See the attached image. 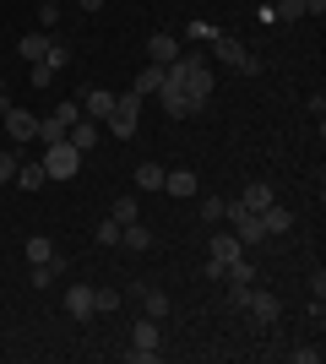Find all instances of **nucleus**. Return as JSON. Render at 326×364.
<instances>
[{
    "mask_svg": "<svg viewBox=\"0 0 326 364\" xmlns=\"http://www.w3.org/2000/svg\"><path fill=\"white\" fill-rule=\"evenodd\" d=\"M55 16H60V6H55V0H38V28H55Z\"/></svg>",
    "mask_w": 326,
    "mask_h": 364,
    "instance_id": "7c9ffc66",
    "label": "nucleus"
},
{
    "mask_svg": "<svg viewBox=\"0 0 326 364\" xmlns=\"http://www.w3.org/2000/svg\"><path fill=\"white\" fill-rule=\"evenodd\" d=\"M326 11V0H305V16H321Z\"/></svg>",
    "mask_w": 326,
    "mask_h": 364,
    "instance_id": "e433bc0d",
    "label": "nucleus"
},
{
    "mask_svg": "<svg viewBox=\"0 0 326 364\" xmlns=\"http://www.w3.org/2000/svg\"><path fill=\"white\" fill-rule=\"evenodd\" d=\"M77 6H82V11H98V6H104V0H77Z\"/></svg>",
    "mask_w": 326,
    "mask_h": 364,
    "instance_id": "4c0bfd02",
    "label": "nucleus"
},
{
    "mask_svg": "<svg viewBox=\"0 0 326 364\" xmlns=\"http://www.w3.org/2000/svg\"><path fill=\"white\" fill-rule=\"evenodd\" d=\"M163 321H153V316H141L136 321V332H131V348H125V359L131 364H153L158 353H163V332H158Z\"/></svg>",
    "mask_w": 326,
    "mask_h": 364,
    "instance_id": "f257e3e1",
    "label": "nucleus"
},
{
    "mask_svg": "<svg viewBox=\"0 0 326 364\" xmlns=\"http://www.w3.org/2000/svg\"><path fill=\"white\" fill-rule=\"evenodd\" d=\"M158 104H163V114H169V120H190V114H202V109L190 104L180 87H163V92H158Z\"/></svg>",
    "mask_w": 326,
    "mask_h": 364,
    "instance_id": "9d476101",
    "label": "nucleus"
},
{
    "mask_svg": "<svg viewBox=\"0 0 326 364\" xmlns=\"http://www.w3.org/2000/svg\"><path fill=\"white\" fill-rule=\"evenodd\" d=\"M49 174H44V164H16V191H38Z\"/></svg>",
    "mask_w": 326,
    "mask_h": 364,
    "instance_id": "aec40b11",
    "label": "nucleus"
},
{
    "mask_svg": "<svg viewBox=\"0 0 326 364\" xmlns=\"http://www.w3.org/2000/svg\"><path fill=\"white\" fill-rule=\"evenodd\" d=\"M196 191H202V180H196L190 168H163V196L185 201V196H196Z\"/></svg>",
    "mask_w": 326,
    "mask_h": 364,
    "instance_id": "39448f33",
    "label": "nucleus"
},
{
    "mask_svg": "<svg viewBox=\"0 0 326 364\" xmlns=\"http://www.w3.org/2000/svg\"><path fill=\"white\" fill-rule=\"evenodd\" d=\"M55 6H60V0H55Z\"/></svg>",
    "mask_w": 326,
    "mask_h": 364,
    "instance_id": "58836bf2",
    "label": "nucleus"
},
{
    "mask_svg": "<svg viewBox=\"0 0 326 364\" xmlns=\"http://www.w3.org/2000/svg\"><path fill=\"white\" fill-rule=\"evenodd\" d=\"M169 310H174V299L163 289H141V316H153V321H169Z\"/></svg>",
    "mask_w": 326,
    "mask_h": 364,
    "instance_id": "ddd939ff",
    "label": "nucleus"
},
{
    "mask_svg": "<svg viewBox=\"0 0 326 364\" xmlns=\"http://www.w3.org/2000/svg\"><path fill=\"white\" fill-rule=\"evenodd\" d=\"M131 92H136V98H147V92H163V65L147 60V65L136 71V87H131Z\"/></svg>",
    "mask_w": 326,
    "mask_h": 364,
    "instance_id": "dca6fc26",
    "label": "nucleus"
},
{
    "mask_svg": "<svg viewBox=\"0 0 326 364\" xmlns=\"http://www.w3.org/2000/svg\"><path fill=\"white\" fill-rule=\"evenodd\" d=\"M16 180V158L11 152H0V185H11Z\"/></svg>",
    "mask_w": 326,
    "mask_h": 364,
    "instance_id": "f704fd0d",
    "label": "nucleus"
},
{
    "mask_svg": "<svg viewBox=\"0 0 326 364\" xmlns=\"http://www.w3.org/2000/svg\"><path fill=\"white\" fill-rule=\"evenodd\" d=\"M55 272H60V261H44V267H33V289H49V283H55Z\"/></svg>",
    "mask_w": 326,
    "mask_h": 364,
    "instance_id": "bb28decb",
    "label": "nucleus"
},
{
    "mask_svg": "<svg viewBox=\"0 0 326 364\" xmlns=\"http://www.w3.org/2000/svg\"><path fill=\"white\" fill-rule=\"evenodd\" d=\"M44 49H49V33L44 28L28 33V38H16V55H22V60H44Z\"/></svg>",
    "mask_w": 326,
    "mask_h": 364,
    "instance_id": "a211bd4d",
    "label": "nucleus"
},
{
    "mask_svg": "<svg viewBox=\"0 0 326 364\" xmlns=\"http://www.w3.org/2000/svg\"><path fill=\"white\" fill-rule=\"evenodd\" d=\"M261 228H266V240H272V234H288V228H294V213L272 201V207H266V213H261Z\"/></svg>",
    "mask_w": 326,
    "mask_h": 364,
    "instance_id": "2eb2a0df",
    "label": "nucleus"
},
{
    "mask_svg": "<svg viewBox=\"0 0 326 364\" xmlns=\"http://www.w3.org/2000/svg\"><path fill=\"white\" fill-rule=\"evenodd\" d=\"M239 207H250V213H266V207H272V185H266V180L245 185V196H239Z\"/></svg>",
    "mask_w": 326,
    "mask_h": 364,
    "instance_id": "f3484780",
    "label": "nucleus"
},
{
    "mask_svg": "<svg viewBox=\"0 0 326 364\" xmlns=\"http://www.w3.org/2000/svg\"><path fill=\"white\" fill-rule=\"evenodd\" d=\"M207 44H212V60H223V65H234V71H239V60H245V44H239V38H229V33H212Z\"/></svg>",
    "mask_w": 326,
    "mask_h": 364,
    "instance_id": "1a4fd4ad",
    "label": "nucleus"
},
{
    "mask_svg": "<svg viewBox=\"0 0 326 364\" xmlns=\"http://www.w3.org/2000/svg\"><path fill=\"white\" fill-rule=\"evenodd\" d=\"M109 136H120V141H131L141 131V98L136 92H125V98H114V109H109Z\"/></svg>",
    "mask_w": 326,
    "mask_h": 364,
    "instance_id": "f03ea898",
    "label": "nucleus"
},
{
    "mask_svg": "<svg viewBox=\"0 0 326 364\" xmlns=\"http://www.w3.org/2000/svg\"><path fill=\"white\" fill-rule=\"evenodd\" d=\"M223 277H229V283H256V261H245V256H234L229 267H223Z\"/></svg>",
    "mask_w": 326,
    "mask_h": 364,
    "instance_id": "5701e85b",
    "label": "nucleus"
},
{
    "mask_svg": "<svg viewBox=\"0 0 326 364\" xmlns=\"http://www.w3.org/2000/svg\"><path fill=\"white\" fill-rule=\"evenodd\" d=\"M65 316H71V321H87V316H98L93 289H87V283H71V289H65Z\"/></svg>",
    "mask_w": 326,
    "mask_h": 364,
    "instance_id": "0eeeda50",
    "label": "nucleus"
},
{
    "mask_svg": "<svg viewBox=\"0 0 326 364\" xmlns=\"http://www.w3.org/2000/svg\"><path fill=\"white\" fill-rule=\"evenodd\" d=\"M44 65H55V71H65V65H71V49L49 38V49H44Z\"/></svg>",
    "mask_w": 326,
    "mask_h": 364,
    "instance_id": "a878e982",
    "label": "nucleus"
},
{
    "mask_svg": "<svg viewBox=\"0 0 326 364\" xmlns=\"http://www.w3.org/2000/svg\"><path fill=\"white\" fill-rule=\"evenodd\" d=\"M202 218L207 223H223V196H202Z\"/></svg>",
    "mask_w": 326,
    "mask_h": 364,
    "instance_id": "c756f323",
    "label": "nucleus"
},
{
    "mask_svg": "<svg viewBox=\"0 0 326 364\" xmlns=\"http://www.w3.org/2000/svg\"><path fill=\"white\" fill-rule=\"evenodd\" d=\"M93 234H98V245H104V250H109V245H120V223H114V218H98Z\"/></svg>",
    "mask_w": 326,
    "mask_h": 364,
    "instance_id": "393cba45",
    "label": "nucleus"
},
{
    "mask_svg": "<svg viewBox=\"0 0 326 364\" xmlns=\"http://www.w3.org/2000/svg\"><path fill=\"white\" fill-rule=\"evenodd\" d=\"M0 114H6V131H11V141H33V136H38V114L16 109L11 98H0Z\"/></svg>",
    "mask_w": 326,
    "mask_h": 364,
    "instance_id": "20e7f679",
    "label": "nucleus"
},
{
    "mask_svg": "<svg viewBox=\"0 0 326 364\" xmlns=\"http://www.w3.org/2000/svg\"><path fill=\"white\" fill-rule=\"evenodd\" d=\"M65 141H71L77 152H93V147H98V120H87V114H82V120L65 131Z\"/></svg>",
    "mask_w": 326,
    "mask_h": 364,
    "instance_id": "f8f14e48",
    "label": "nucleus"
},
{
    "mask_svg": "<svg viewBox=\"0 0 326 364\" xmlns=\"http://www.w3.org/2000/svg\"><path fill=\"white\" fill-rule=\"evenodd\" d=\"M288 359H294V364H321V348H294Z\"/></svg>",
    "mask_w": 326,
    "mask_h": 364,
    "instance_id": "c9c22d12",
    "label": "nucleus"
},
{
    "mask_svg": "<svg viewBox=\"0 0 326 364\" xmlns=\"http://www.w3.org/2000/svg\"><path fill=\"white\" fill-rule=\"evenodd\" d=\"M28 261H33V267L55 261V240H49V234H33V240H28Z\"/></svg>",
    "mask_w": 326,
    "mask_h": 364,
    "instance_id": "4be33fe9",
    "label": "nucleus"
},
{
    "mask_svg": "<svg viewBox=\"0 0 326 364\" xmlns=\"http://www.w3.org/2000/svg\"><path fill=\"white\" fill-rule=\"evenodd\" d=\"M239 76H261V55H256V49H245V60H239Z\"/></svg>",
    "mask_w": 326,
    "mask_h": 364,
    "instance_id": "473e14b6",
    "label": "nucleus"
},
{
    "mask_svg": "<svg viewBox=\"0 0 326 364\" xmlns=\"http://www.w3.org/2000/svg\"><path fill=\"white\" fill-rule=\"evenodd\" d=\"M245 310H250V321H256V326H272V321H278V299H272V294H261V289H250Z\"/></svg>",
    "mask_w": 326,
    "mask_h": 364,
    "instance_id": "9b49d317",
    "label": "nucleus"
},
{
    "mask_svg": "<svg viewBox=\"0 0 326 364\" xmlns=\"http://www.w3.org/2000/svg\"><path fill=\"white\" fill-rule=\"evenodd\" d=\"M212 22H190V28H185V38H196V44H207V38H212Z\"/></svg>",
    "mask_w": 326,
    "mask_h": 364,
    "instance_id": "2f4dec72",
    "label": "nucleus"
},
{
    "mask_svg": "<svg viewBox=\"0 0 326 364\" xmlns=\"http://www.w3.org/2000/svg\"><path fill=\"white\" fill-rule=\"evenodd\" d=\"M136 185L141 191H163V164H136Z\"/></svg>",
    "mask_w": 326,
    "mask_h": 364,
    "instance_id": "b1692460",
    "label": "nucleus"
},
{
    "mask_svg": "<svg viewBox=\"0 0 326 364\" xmlns=\"http://www.w3.org/2000/svg\"><path fill=\"white\" fill-rule=\"evenodd\" d=\"M234 256H245V245L234 240V234H212V261H223V267H229Z\"/></svg>",
    "mask_w": 326,
    "mask_h": 364,
    "instance_id": "6ab92c4d",
    "label": "nucleus"
},
{
    "mask_svg": "<svg viewBox=\"0 0 326 364\" xmlns=\"http://www.w3.org/2000/svg\"><path fill=\"white\" fill-rule=\"evenodd\" d=\"M109 218H114V223H136V218H141V201H136V196H114Z\"/></svg>",
    "mask_w": 326,
    "mask_h": 364,
    "instance_id": "412c9836",
    "label": "nucleus"
},
{
    "mask_svg": "<svg viewBox=\"0 0 326 364\" xmlns=\"http://www.w3.org/2000/svg\"><path fill=\"white\" fill-rule=\"evenodd\" d=\"M180 55H185V49H180L174 33H153V38H147V60H153V65H174Z\"/></svg>",
    "mask_w": 326,
    "mask_h": 364,
    "instance_id": "423d86ee",
    "label": "nucleus"
},
{
    "mask_svg": "<svg viewBox=\"0 0 326 364\" xmlns=\"http://www.w3.org/2000/svg\"><path fill=\"white\" fill-rule=\"evenodd\" d=\"M77 104H82V114H87V120H109V109H114V92H109V87H87Z\"/></svg>",
    "mask_w": 326,
    "mask_h": 364,
    "instance_id": "6e6552de",
    "label": "nucleus"
},
{
    "mask_svg": "<svg viewBox=\"0 0 326 364\" xmlns=\"http://www.w3.org/2000/svg\"><path fill=\"white\" fill-rule=\"evenodd\" d=\"M93 304H98V310H114V304H120V294H114V289H93Z\"/></svg>",
    "mask_w": 326,
    "mask_h": 364,
    "instance_id": "72a5a7b5",
    "label": "nucleus"
},
{
    "mask_svg": "<svg viewBox=\"0 0 326 364\" xmlns=\"http://www.w3.org/2000/svg\"><path fill=\"white\" fill-rule=\"evenodd\" d=\"M28 82H33V87H49V82H55V65H44V60H33Z\"/></svg>",
    "mask_w": 326,
    "mask_h": 364,
    "instance_id": "cd10ccee",
    "label": "nucleus"
},
{
    "mask_svg": "<svg viewBox=\"0 0 326 364\" xmlns=\"http://www.w3.org/2000/svg\"><path fill=\"white\" fill-rule=\"evenodd\" d=\"M250 289H256V283H229V310H245Z\"/></svg>",
    "mask_w": 326,
    "mask_h": 364,
    "instance_id": "c85d7f7f",
    "label": "nucleus"
},
{
    "mask_svg": "<svg viewBox=\"0 0 326 364\" xmlns=\"http://www.w3.org/2000/svg\"><path fill=\"white\" fill-rule=\"evenodd\" d=\"M77 168H82V152L71 147V141H44V174L49 180H77Z\"/></svg>",
    "mask_w": 326,
    "mask_h": 364,
    "instance_id": "7ed1b4c3",
    "label": "nucleus"
},
{
    "mask_svg": "<svg viewBox=\"0 0 326 364\" xmlns=\"http://www.w3.org/2000/svg\"><path fill=\"white\" fill-rule=\"evenodd\" d=\"M120 245H125V250H136V256H141V250H153L147 223H141V218H136V223H120Z\"/></svg>",
    "mask_w": 326,
    "mask_h": 364,
    "instance_id": "4468645a",
    "label": "nucleus"
}]
</instances>
